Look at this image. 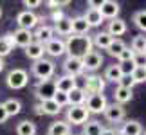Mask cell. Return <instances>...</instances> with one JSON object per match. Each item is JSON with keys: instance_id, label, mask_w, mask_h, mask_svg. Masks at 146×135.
Instances as JSON below:
<instances>
[{"instance_id": "obj_53", "label": "cell", "mask_w": 146, "mask_h": 135, "mask_svg": "<svg viewBox=\"0 0 146 135\" xmlns=\"http://www.w3.org/2000/svg\"><path fill=\"white\" fill-rule=\"evenodd\" d=\"M117 135H119V133H117Z\"/></svg>"}, {"instance_id": "obj_34", "label": "cell", "mask_w": 146, "mask_h": 135, "mask_svg": "<svg viewBox=\"0 0 146 135\" xmlns=\"http://www.w3.org/2000/svg\"><path fill=\"white\" fill-rule=\"evenodd\" d=\"M125 49H126V43L123 42V40H119V38H114V42L110 43V47L106 49V50H108L110 56H115V58H117V56H119Z\"/></svg>"}, {"instance_id": "obj_41", "label": "cell", "mask_w": 146, "mask_h": 135, "mask_svg": "<svg viewBox=\"0 0 146 135\" xmlns=\"http://www.w3.org/2000/svg\"><path fill=\"white\" fill-rule=\"evenodd\" d=\"M132 77H133V81H135V85L137 83H144L146 81V69H135Z\"/></svg>"}, {"instance_id": "obj_49", "label": "cell", "mask_w": 146, "mask_h": 135, "mask_svg": "<svg viewBox=\"0 0 146 135\" xmlns=\"http://www.w3.org/2000/svg\"><path fill=\"white\" fill-rule=\"evenodd\" d=\"M4 67H5V61H4V58H0V72L4 70Z\"/></svg>"}, {"instance_id": "obj_2", "label": "cell", "mask_w": 146, "mask_h": 135, "mask_svg": "<svg viewBox=\"0 0 146 135\" xmlns=\"http://www.w3.org/2000/svg\"><path fill=\"white\" fill-rule=\"evenodd\" d=\"M54 70H56L54 61H52V60H47V58H42V60H38V61H35V63L31 65L33 76H35L36 79H40V81L52 79Z\"/></svg>"}, {"instance_id": "obj_12", "label": "cell", "mask_w": 146, "mask_h": 135, "mask_svg": "<svg viewBox=\"0 0 146 135\" xmlns=\"http://www.w3.org/2000/svg\"><path fill=\"white\" fill-rule=\"evenodd\" d=\"M11 38H13L15 45L24 47V49L35 42V34H33V31H25V29H16L15 32H11Z\"/></svg>"}, {"instance_id": "obj_46", "label": "cell", "mask_w": 146, "mask_h": 135, "mask_svg": "<svg viewBox=\"0 0 146 135\" xmlns=\"http://www.w3.org/2000/svg\"><path fill=\"white\" fill-rule=\"evenodd\" d=\"M101 2H96V0H88V9H99Z\"/></svg>"}, {"instance_id": "obj_45", "label": "cell", "mask_w": 146, "mask_h": 135, "mask_svg": "<svg viewBox=\"0 0 146 135\" xmlns=\"http://www.w3.org/2000/svg\"><path fill=\"white\" fill-rule=\"evenodd\" d=\"M7 112H5V108H4V103H0V124H2V122H5L7 121Z\"/></svg>"}, {"instance_id": "obj_43", "label": "cell", "mask_w": 146, "mask_h": 135, "mask_svg": "<svg viewBox=\"0 0 146 135\" xmlns=\"http://www.w3.org/2000/svg\"><path fill=\"white\" fill-rule=\"evenodd\" d=\"M63 18H65V15H63V11H60V9L52 11V15H50V20H52L54 24H58V22H61Z\"/></svg>"}, {"instance_id": "obj_4", "label": "cell", "mask_w": 146, "mask_h": 135, "mask_svg": "<svg viewBox=\"0 0 146 135\" xmlns=\"http://www.w3.org/2000/svg\"><path fill=\"white\" fill-rule=\"evenodd\" d=\"M88 110H87V106L85 105H81V106H69L67 108V122L69 124H74V126H81V124H85V122L88 121Z\"/></svg>"}, {"instance_id": "obj_42", "label": "cell", "mask_w": 146, "mask_h": 135, "mask_svg": "<svg viewBox=\"0 0 146 135\" xmlns=\"http://www.w3.org/2000/svg\"><path fill=\"white\" fill-rule=\"evenodd\" d=\"M69 4H70L69 0H63V2H56V0H49V2H47V5H49V7L52 9V11H56V9H60L61 5H69Z\"/></svg>"}, {"instance_id": "obj_5", "label": "cell", "mask_w": 146, "mask_h": 135, "mask_svg": "<svg viewBox=\"0 0 146 135\" xmlns=\"http://www.w3.org/2000/svg\"><path fill=\"white\" fill-rule=\"evenodd\" d=\"M5 83H7L9 88L20 90L29 83V74H27V70H24V69H13V70H9L7 77H5Z\"/></svg>"}, {"instance_id": "obj_19", "label": "cell", "mask_w": 146, "mask_h": 135, "mask_svg": "<svg viewBox=\"0 0 146 135\" xmlns=\"http://www.w3.org/2000/svg\"><path fill=\"white\" fill-rule=\"evenodd\" d=\"M106 32H108L112 38L125 34V32H126V22H125V20H121V18H114V20H110V22H108V29H106Z\"/></svg>"}, {"instance_id": "obj_6", "label": "cell", "mask_w": 146, "mask_h": 135, "mask_svg": "<svg viewBox=\"0 0 146 135\" xmlns=\"http://www.w3.org/2000/svg\"><path fill=\"white\" fill-rule=\"evenodd\" d=\"M42 18H38L35 15V11H20L16 15V24H18V29H25V31H33L35 27H38Z\"/></svg>"}, {"instance_id": "obj_23", "label": "cell", "mask_w": 146, "mask_h": 135, "mask_svg": "<svg viewBox=\"0 0 146 135\" xmlns=\"http://www.w3.org/2000/svg\"><path fill=\"white\" fill-rule=\"evenodd\" d=\"M112 42H114V38H112V36H110L106 31H101V32H98V34L92 38V43L96 45L98 49H103V50L108 49Z\"/></svg>"}, {"instance_id": "obj_36", "label": "cell", "mask_w": 146, "mask_h": 135, "mask_svg": "<svg viewBox=\"0 0 146 135\" xmlns=\"http://www.w3.org/2000/svg\"><path fill=\"white\" fill-rule=\"evenodd\" d=\"M52 101H54L58 106L65 108V106H69V94H65V92H56L54 97H52Z\"/></svg>"}, {"instance_id": "obj_18", "label": "cell", "mask_w": 146, "mask_h": 135, "mask_svg": "<svg viewBox=\"0 0 146 135\" xmlns=\"http://www.w3.org/2000/svg\"><path fill=\"white\" fill-rule=\"evenodd\" d=\"M43 54H45V45L43 43H38V42H33L31 45H27L25 47V56L33 61H38L43 58Z\"/></svg>"}, {"instance_id": "obj_50", "label": "cell", "mask_w": 146, "mask_h": 135, "mask_svg": "<svg viewBox=\"0 0 146 135\" xmlns=\"http://www.w3.org/2000/svg\"><path fill=\"white\" fill-rule=\"evenodd\" d=\"M0 18H2V7H0Z\"/></svg>"}, {"instance_id": "obj_25", "label": "cell", "mask_w": 146, "mask_h": 135, "mask_svg": "<svg viewBox=\"0 0 146 135\" xmlns=\"http://www.w3.org/2000/svg\"><path fill=\"white\" fill-rule=\"evenodd\" d=\"M123 77L121 74V69L119 65H108L105 69V74H103V79L105 81H112V83H119V79Z\"/></svg>"}, {"instance_id": "obj_22", "label": "cell", "mask_w": 146, "mask_h": 135, "mask_svg": "<svg viewBox=\"0 0 146 135\" xmlns=\"http://www.w3.org/2000/svg\"><path fill=\"white\" fill-rule=\"evenodd\" d=\"M85 101H87V94L83 88L76 87L69 92V106H81L85 105Z\"/></svg>"}, {"instance_id": "obj_37", "label": "cell", "mask_w": 146, "mask_h": 135, "mask_svg": "<svg viewBox=\"0 0 146 135\" xmlns=\"http://www.w3.org/2000/svg\"><path fill=\"white\" fill-rule=\"evenodd\" d=\"M119 69H121V74L123 76H132L133 70H135L137 67L133 65V61H125V63H119Z\"/></svg>"}, {"instance_id": "obj_17", "label": "cell", "mask_w": 146, "mask_h": 135, "mask_svg": "<svg viewBox=\"0 0 146 135\" xmlns=\"http://www.w3.org/2000/svg\"><path fill=\"white\" fill-rule=\"evenodd\" d=\"M78 85H76V77L74 76H67V74H63V76H60L58 79H56V90L58 92H65V94H69L72 88H76Z\"/></svg>"}, {"instance_id": "obj_35", "label": "cell", "mask_w": 146, "mask_h": 135, "mask_svg": "<svg viewBox=\"0 0 146 135\" xmlns=\"http://www.w3.org/2000/svg\"><path fill=\"white\" fill-rule=\"evenodd\" d=\"M133 24H135L137 29L146 32V9L144 11H137V13L133 15Z\"/></svg>"}, {"instance_id": "obj_32", "label": "cell", "mask_w": 146, "mask_h": 135, "mask_svg": "<svg viewBox=\"0 0 146 135\" xmlns=\"http://www.w3.org/2000/svg\"><path fill=\"white\" fill-rule=\"evenodd\" d=\"M130 49L133 52H144L146 50V36L144 34H139V36H133L132 38V43H130Z\"/></svg>"}, {"instance_id": "obj_29", "label": "cell", "mask_w": 146, "mask_h": 135, "mask_svg": "<svg viewBox=\"0 0 146 135\" xmlns=\"http://www.w3.org/2000/svg\"><path fill=\"white\" fill-rule=\"evenodd\" d=\"M13 47H15V43H13V38H11V32L0 36V58H5L7 54H11Z\"/></svg>"}, {"instance_id": "obj_7", "label": "cell", "mask_w": 146, "mask_h": 135, "mask_svg": "<svg viewBox=\"0 0 146 135\" xmlns=\"http://www.w3.org/2000/svg\"><path fill=\"white\" fill-rule=\"evenodd\" d=\"M105 87H106V81L103 79V77L96 76V74H90V76H87L83 90H85V94L88 97V95H94V94H103Z\"/></svg>"}, {"instance_id": "obj_20", "label": "cell", "mask_w": 146, "mask_h": 135, "mask_svg": "<svg viewBox=\"0 0 146 135\" xmlns=\"http://www.w3.org/2000/svg\"><path fill=\"white\" fill-rule=\"evenodd\" d=\"M72 22V34H78V36H85L88 34L90 31V25L87 24V20L83 16H76V18H70Z\"/></svg>"}, {"instance_id": "obj_13", "label": "cell", "mask_w": 146, "mask_h": 135, "mask_svg": "<svg viewBox=\"0 0 146 135\" xmlns=\"http://www.w3.org/2000/svg\"><path fill=\"white\" fill-rule=\"evenodd\" d=\"M119 11H121L119 4L114 2V0H103V2H101L99 13H101V16H103V18H110V20H114V18H117Z\"/></svg>"}, {"instance_id": "obj_3", "label": "cell", "mask_w": 146, "mask_h": 135, "mask_svg": "<svg viewBox=\"0 0 146 135\" xmlns=\"http://www.w3.org/2000/svg\"><path fill=\"white\" fill-rule=\"evenodd\" d=\"M56 92H58V90H56V79H45V81L36 79V90H35V95H36L38 103H43V101L52 99Z\"/></svg>"}, {"instance_id": "obj_40", "label": "cell", "mask_w": 146, "mask_h": 135, "mask_svg": "<svg viewBox=\"0 0 146 135\" xmlns=\"http://www.w3.org/2000/svg\"><path fill=\"white\" fill-rule=\"evenodd\" d=\"M119 87H123V88H128V90H132L133 87H135V81H133V77L132 76H123L121 79H119V83H117Z\"/></svg>"}, {"instance_id": "obj_30", "label": "cell", "mask_w": 146, "mask_h": 135, "mask_svg": "<svg viewBox=\"0 0 146 135\" xmlns=\"http://www.w3.org/2000/svg\"><path fill=\"white\" fill-rule=\"evenodd\" d=\"M54 32H58L60 36H70L72 34V22L70 18H65L58 22V24H54Z\"/></svg>"}, {"instance_id": "obj_47", "label": "cell", "mask_w": 146, "mask_h": 135, "mask_svg": "<svg viewBox=\"0 0 146 135\" xmlns=\"http://www.w3.org/2000/svg\"><path fill=\"white\" fill-rule=\"evenodd\" d=\"M101 135H117V130H114V128H105Z\"/></svg>"}, {"instance_id": "obj_21", "label": "cell", "mask_w": 146, "mask_h": 135, "mask_svg": "<svg viewBox=\"0 0 146 135\" xmlns=\"http://www.w3.org/2000/svg\"><path fill=\"white\" fill-rule=\"evenodd\" d=\"M47 135H70V124L67 121H54L50 122Z\"/></svg>"}, {"instance_id": "obj_27", "label": "cell", "mask_w": 146, "mask_h": 135, "mask_svg": "<svg viewBox=\"0 0 146 135\" xmlns=\"http://www.w3.org/2000/svg\"><path fill=\"white\" fill-rule=\"evenodd\" d=\"M16 135H36V124L29 119L20 121L16 124Z\"/></svg>"}, {"instance_id": "obj_33", "label": "cell", "mask_w": 146, "mask_h": 135, "mask_svg": "<svg viewBox=\"0 0 146 135\" xmlns=\"http://www.w3.org/2000/svg\"><path fill=\"white\" fill-rule=\"evenodd\" d=\"M4 108L7 112V115H16V114L22 112V103L18 99H7L4 103Z\"/></svg>"}, {"instance_id": "obj_24", "label": "cell", "mask_w": 146, "mask_h": 135, "mask_svg": "<svg viewBox=\"0 0 146 135\" xmlns=\"http://www.w3.org/2000/svg\"><path fill=\"white\" fill-rule=\"evenodd\" d=\"M103 130H105V126L96 119L87 121L85 124H83V135H101Z\"/></svg>"}, {"instance_id": "obj_51", "label": "cell", "mask_w": 146, "mask_h": 135, "mask_svg": "<svg viewBox=\"0 0 146 135\" xmlns=\"http://www.w3.org/2000/svg\"><path fill=\"white\" fill-rule=\"evenodd\" d=\"M143 135H146V130H144V132H143Z\"/></svg>"}, {"instance_id": "obj_8", "label": "cell", "mask_w": 146, "mask_h": 135, "mask_svg": "<svg viewBox=\"0 0 146 135\" xmlns=\"http://www.w3.org/2000/svg\"><path fill=\"white\" fill-rule=\"evenodd\" d=\"M85 106H87L88 114H103L105 108L108 106V103H106V97L103 94H94V95L87 97Z\"/></svg>"}, {"instance_id": "obj_28", "label": "cell", "mask_w": 146, "mask_h": 135, "mask_svg": "<svg viewBox=\"0 0 146 135\" xmlns=\"http://www.w3.org/2000/svg\"><path fill=\"white\" fill-rule=\"evenodd\" d=\"M133 97V94H132V90H128V88H123V87H117L115 88V92H114V103L117 105H125V103H130Z\"/></svg>"}, {"instance_id": "obj_38", "label": "cell", "mask_w": 146, "mask_h": 135, "mask_svg": "<svg viewBox=\"0 0 146 135\" xmlns=\"http://www.w3.org/2000/svg\"><path fill=\"white\" fill-rule=\"evenodd\" d=\"M132 61L137 69H146V52H137Z\"/></svg>"}, {"instance_id": "obj_39", "label": "cell", "mask_w": 146, "mask_h": 135, "mask_svg": "<svg viewBox=\"0 0 146 135\" xmlns=\"http://www.w3.org/2000/svg\"><path fill=\"white\" fill-rule=\"evenodd\" d=\"M133 56H135V52H133L130 47H126L119 56H117V60H119V63H125V61H132V60H133Z\"/></svg>"}, {"instance_id": "obj_11", "label": "cell", "mask_w": 146, "mask_h": 135, "mask_svg": "<svg viewBox=\"0 0 146 135\" xmlns=\"http://www.w3.org/2000/svg\"><path fill=\"white\" fill-rule=\"evenodd\" d=\"M61 67H63V70H65L67 76H74V77H78L80 74H83V72H85L81 60H78V58H69V56H67Z\"/></svg>"}, {"instance_id": "obj_15", "label": "cell", "mask_w": 146, "mask_h": 135, "mask_svg": "<svg viewBox=\"0 0 146 135\" xmlns=\"http://www.w3.org/2000/svg\"><path fill=\"white\" fill-rule=\"evenodd\" d=\"M45 54L50 58H60L65 54V42L61 38H52L49 43H45Z\"/></svg>"}, {"instance_id": "obj_48", "label": "cell", "mask_w": 146, "mask_h": 135, "mask_svg": "<svg viewBox=\"0 0 146 135\" xmlns=\"http://www.w3.org/2000/svg\"><path fill=\"white\" fill-rule=\"evenodd\" d=\"M35 112H36L38 115H45V114H43V110H42V106H40V103L35 105Z\"/></svg>"}, {"instance_id": "obj_44", "label": "cell", "mask_w": 146, "mask_h": 135, "mask_svg": "<svg viewBox=\"0 0 146 135\" xmlns=\"http://www.w3.org/2000/svg\"><path fill=\"white\" fill-rule=\"evenodd\" d=\"M24 5L27 7V11H33V9L40 7V5H42V2H40V0H25V2H24Z\"/></svg>"}, {"instance_id": "obj_1", "label": "cell", "mask_w": 146, "mask_h": 135, "mask_svg": "<svg viewBox=\"0 0 146 135\" xmlns=\"http://www.w3.org/2000/svg\"><path fill=\"white\" fill-rule=\"evenodd\" d=\"M92 47H94V43H92V38L88 34H85V36L72 34V36H67V40H65V52L69 58L81 60L85 54L90 52Z\"/></svg>"}, {"instance_id": "obj_31", "label": "cell", "mask_w": 146, "mask_h": 135, "mask_svg": "<svg viewBox=\"0 0 146 135\" xmlns=\"http://www.w3.org/2000/svg\"><path fill=\"white\" fill-rule=\"evenodd\" d=\"M40 106H42V110H43V114H45V115H58L60 112H61V106H58L52 99L43 101V103H40Z\"/></svg>"}, {"instance_id": "obj_16", "label": "cell", "mask_w": 146, "mask_h": 135, "mask_svg": "<svg viewBox=\"0 0 146 135\" xmlns=\"http://www.w3.org/2000/svg\"><path fill=\"white\" fill-rule=\"evenodd\" d=\"M119 135H143V126L141 122L135 119H130L126 122H123V126L117 130Z\"/></svg>"}, {"instance_id": "obj_26", "label": "cell", "mask_w": 146, "mask_h": 135, "mask_svg": "<svg viewBox=\"0 0 146 135\" xmlns=\"http://www.w3.org/2000/svg\"><path fill=\"white\" fill-rule=\"evenodd\" d=\"M83 18L87 20V24L90 27H98V25L103 24V20H105L103 16H101L99 9H87V13L83 15Z\"/></svg>"}, {"instance_id": "obj_10", "label": "cell", "mask_w": 146, "mask_h": 135, "mask_svg": "<svg viewBox=\"0 0 146 135\" xmlns=\"http://www.w3.org/2000/svg\"><path fill=\"white\" fill-rule=\"evenodd\" d=\"M103 115H105V119L108 121V122H114V124H115V122H121L123 119H125L126 112H125V106H123V105L112 103V105H108L105 108Z\"/></svg>"}, {"instance_id": "obj_9", "label": "cell", "mask_w": 146, "mask_h": 135, "mask_svg": "<svg viewBox=\"0 0 146 135\" xmlns=\"http://www.w3.org/2000/svg\"><path fill=\"white\" fill-rule=\"evenodd\" d=\"M81 63H83V69L88 70V72H96L101 65H103V56H101V52H98V50H90L88 54H85L81 58Z\"/></svg>"}, {"instance_id": "obj_14", "label": "cell", "mask_w": 146, "mask_h": 135, "mask_svg": "<svg viewBox=\"0 0 146 135\" xmlns=\"http://www.w3.org/2000/svg\"><path fill=\"white\" fill-rule=\"evenodd\" d=\"M35 42H38V43H49L50 40L54 38V27H50V25H38L36 29H35Z\"/></svg>"}, {"instance_id": "obj_52", "label": "cell", "mask_w": 146, "mask_h": 135, "mask_svg": "<svg viewBox=\"0 0 146 135\" xmlns=\"http://www.w3.org/2000/svg\"><path fill=\"white\" fill-rule=\"evenodd\" d=\"M144 52H146V50H144Z\"/></svg>"}]
</instances>
